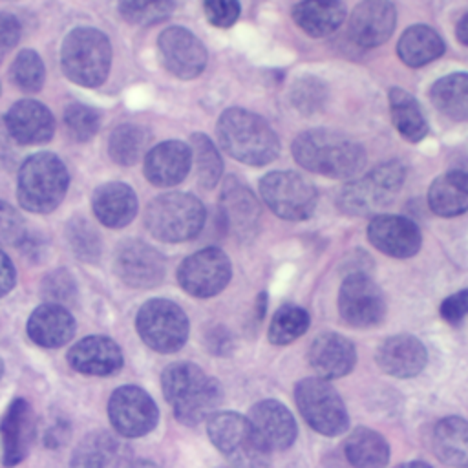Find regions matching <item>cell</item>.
I'll return each mask as SVG.
<instances>
[{
	"mask_svg": "<svg viewBox=\"0 0 468 468\" xmlns=\"http://www.w3.org/2000/svg\"><path fill=\"white\" fill-rule=\"evenodd\" d=\"M35 431V420L31 406L26 399H15L0 419V441H2V459L5 466H15L22 463L31 446Z\"/></svg>",
	"mask_w": 468,
	"mask_h": 468,
	"instance_id": "cell-24",
	"label": "cell"
},
{
	"mask_svg": "<svg viewBox=\"0 0 468 468\" xmlns=\"http://www.w3.org/2000/svg\"><path fill=\"white\" fill-rule=\"evenodd\" d=\"M397 24V11L389 0H362L349 16V37L360 48L384 44Z\"/></svg>",
	"mask_w": 468,
	"mask_h": 468,
	"instance_id": "cell-19",
	"label": "cell"
},
{
	"mask_svg": "<svg viewBox=\"0 0 468 468\" xmlns=\"http://www.w3.org/2000/svg\"><path fill=\"white\" fill-rule=\"evenodd\" d=\"M428 205L442 218L461 216L468 210V172L450 170L441 174L428 188Z\"/></svg>",
	"mask_w": 468,
	"mask_h": 468,
	"instance_id": "cell-32",
	"label": "cell"
},
{
	"mask_svg": "<svg viewBox=\"0 0 468 468\" xmlns=\"http://www.w3.org/2000/svg\"><path fill=\"white\" fill-rule=\"evenodd\" d=\"M135 327L141 340L157 353H176L188 338L186 313L172 300L152 298L137 313Z\"/></svg>",
	"mask_w": 468,
	"mask_h": 468,
	"instance_id": "cell-10",
	"label": "cell"
},
{
	"mask_svg": "<svg viewBox=\"0 0 468 468\" xmlns=\"http://www.w3.org/2000/svg\"><path fill=\"white\" fill-rule=\"evenodd\" d=\"M64 122L75 141H90L101 126V113L86 104L71 102L64 112Z\"/></svg>",
	"mask_w": 468,
	"mask_h": 468,
	"instance_id": "cell-43",
	"label": "cell"
},
{
	"mask_svg": "<svg viewBox=\"0 0 468 468\" xmlns=\"http://www.w3.org/2000/svg\"><path fill=\"white\" fill-rule=\"evenodd\" d=\"M16 282V271L9 256L0 249V298L5 296Z\"/></svg>",
	"mask_w": 468,
	"mask_h": 468,
	"instance_id": "cell-51",
	"label": "cell"
},
{
	"mask_svg": "<svg viewBox=\"0 0 468 468\" xmlns=\"http://www.w3.org/2000/svg\"><path fill=\"white\" fill-rule=\"evenodd\" d=\"M69 176L64 163L49 152L27 157L18 170V201L35 214L55 210L68 190Z\"/></svg>",
	"mask_w": 468,
	"mask_h": 468,
	"instance_id": "cell-5",
	"label": "cell"
},
{
	"mask_svg": "<svg viewBox=\"0 0 468 468\" xmlns=\"http://www.w3.org/2000/svg\"><path fill=\"white\" fill-rule=\"evenodd\" d=\"M165 400L185 426H196L216 413L223 402V388L192 362H174L161 375Z\"/></svg>",
	"mask_w": 468,
	"mask_h": 468,
	"instance_id": "cell-1",
	"label": "cell"
},
{
	"mask_svg": "<svg viewBox=\"0 0 468 468\" xmlns=\"http://www.w3.org/2000/svg\"><path fill=\"white\" fill-rule=\"evenodd\" d=\"M27 336L40 347H60L75 335L73 314L58 303H42L27 318Z\"/></svg>",
	"mask_w": 468,
	"mask_h": 468,
	"instance_id": "cell-28",
	"label": "cell"
},
{
	"mask_svg": "<svg viewBox=\"0 0 468 468\" xmlns=\"http://www.w3.org/2000/svg\"><path fill=\"white\" fill-rule=\"evenodd\" d=\"M375 360L380 371L386 375L397 378H411L424 369L428 362V351L424 344L413 335H393L378 346Z\"/></svg>",
	"mask_w": 468,
	"mask_h": 468,
	"instance_id": "cell-23",
	"label": "cell"
},
{
	"mask_svg": "<svg viewBox=\"0 0 468 468\" xmlns=\"http://www.w3.org/2000/svg\"><path fill=\"white\" fill-rule=\"evenodd\" d=\"M404 179L406 168L399 161H384L366 176L344 185L336 205L346 216H369L395 199Z\"/></svg>",
	"mask_w": 468,
	"mask_h": 468,
	"instance_id": "cell-8",
	"label": "cell"
},
{
	"mask_svg": "<svg viewBox=\"0 0 468 468\" xmlns=\"http://www.w3.org/2000/svg\"><path fill=\"white\" fill-rule=\"evenodd\" d=\"M20 38V22L11 13H0V60L16 46Z\"/></svg>",
	"mask_w": 468,
	"mask_h": 468,
	"instance_id": "cell-50",
	"label": "cell"
},
{
	"mask_svg": "<svg viewBox=\"0 0 468 468\" xmlns=\"http://www.w3.org/2000/svg\"><path fill=\"white\" fill-rule=\"evenodd\" d=\"M294 402L303 420L320 435L336 437L349 426V415L342 397L322 377L302 378L294 386Z\"/></svg>",
	"mask_w": 468,
	"mask_h": 468,
	"instance_id": "cell-9",
	"label": "cell"
},
{
	"mask_svg": "<svg viewBox=\"0 0 468 468\" xmlns=\"http://www.w3.org/2000/svg\"><path fill=\"white\" fill-rule=\"evenodd\" d=\"M190 150L192 159L196 161L199 186L205 190L214 188L223 176V161L219 157L218 148L205 133H194L190 137Z\"/></svg>",
	"mask_w": 468,
	"mask_h": 468,
	"instance_id": "cell-39",
	"label": "cell"
},
{
	"mask_svg": "<svg viewBox=\"0 0 468 468\" xmlns=\"http://www.w3.org/2000/svg\"><path fill=\"white\" fill-rule=\"evenodd\" d=\"M221 219L225 227L239 239L250 241L258 234L261 208L254 192L234 176L227 177L219 197Z\"/></svg>",
	"mask_w": 468,
	"mask_h": 468,
	"instance_id": "cell-18",
	"label": "cell"
},
{
	"mask_svg": "<svg viewBox=\"0 0 468 468\" xmlns=\"http://www.w3.org/2000/svg\"><path fill=\"white\" fill-rule=\"evenodd\" d=\"M369 243L386 256L411 258L420 250L422 236L415 221L397 214H377L367 223Z\"/></svg>",
	"mask_w": 468,
	"mask_h": 468,
	"instance_id": "cell-17",
	"label": "cell"
},
{
	"mask_svg": "<svg viewBox=\"0 0 468 468\" xmlns=\"http://www.w3.org/2000/svg\"><path fill=\"white\" fill-rule=\"evenodd\" d=\"M128 446L112 435L99 430L88 433L73 450L69 468H124L130 461Z\"/></svg>",
	"mask_w": 468,
	"mask_h": 468,
	"instance_id": "cell-27",
	"label": "cell"
},
{
	"mask_svg": "<svg viewBox=\"0 0 468 468\" xmlns=\"http://www.w3.org/2000/svg\"><path fill=\"white\" fill-rule=\"evenodd\" d=\"M66 238L77 258L84 261H97L101 256V238L97 230L82 218H71L66 227Z\"/></svg>",
	"mask_w": 468,
	"mask_h": 468,
	"instance_id": "cell-42",
	"label": "cell"
},
{
	"mask_svg": "<svg viewBox=\"0 0 468 468\" xmlns=\"http://www.w3.org/2000/svg\"><path fill=\"white\" fill-rule=\"evenodd\" d=\"M108 415L117 433L128 439L150 433L159 420L157 404L137 386L117 388L110 397Z\"/></svg>",
	"mask_w": 468,
	"mask_h": 468,
	"instance_id": "cell-14",
	"label": "cell"
},
{
	"mask_svg": "<svg viewBox=\"0 0 468 468\" xmlns=\"http://www.w3.org/2000/svg\"><path fill=\"white\" fill-rule=\"evenodd\" d=\"M192 165V150L183 141H165L150 148L144 157L146 179L161 188L179 185Z\"/></svg>",
	"mask_w": 468,
	"mask_h": 468,
	"instance_id": "cell-25",
	"label": "cell"
},
{
	"mask_svg": "<svg viewBox=\"0 0 468 468\" xmlns=\"http://www.w3.org/2000/svg\"><path fill=\"white\" fill-rule=\"evenodd\" d=\"M344 455L353 468H386L389 444L377 430L356 426L344 442Z\"/></svg>",
	"mask_w": 468,
	"mask_h": 468,
	"instance_id": "cell-33",
	"label": "cell"
},
{
	"mask_svg": "<svg viewBox=\"0 0 468 468\" xmlns=\"http://www.w3.org/2000/svg\"><path fill=\"white\" fill-rule=\"evenodd\" d=\"M9 135L18 144H40L51 139L55 132V119L51 112L37 101L15 102L4 121Z\"/></svg>",
	"mask_w": 468,
	"mask_h": 468,
	"instance_id": "cell-26",
	"label": "cell"
},
{
	"mask_svg": "<svg viewBox=\"0 0 468 468\" xmlns=\"http://www.w3.org/2000/svg\"><path fill=\"white\" fill-rule=\"evenodd\" d=\"M210 442L232 468H269L272 452L263 444L249 417L216 411L207 419Z\"/></svg>",
	"mask_w": 468,
	"mask_h": 468,
	"instance_id": "cell-4",
	"label": "cell"
},
{
	"mask_svg": "<svg viewBox=\"0 0 468 468\" xmlns=\"http://www.w3.org/2000/svg\"><path fill=\"white\" fill-rule=\"evenodd\" d=\"M309 313L300 305H282L271 318L269 342L274 346H289L298 340L309 329Z\"/></svg>",
	"mask_w": 468,
	"mask_h": 468,
	"instance_id": "cell-38",
	"label": "cell"
},
{
	"mask_svg": "<svg viewBox=\"0 0 468 468\" xmlns=\"http://www.w3.org/2000/svg\"><path fill=\"white\" fill-rule=\"evenodd\" d=\"M221 148L250 166H263L280 154V141L267 121L243 108H229L216 126Z\"/></svg>",
	"mask_w": 468,
	"mask_h": 468,
	"instance_id": "cell-3",
	"label": "cell"
},
{
	"mask_svg": "<svg viewBox=\"0 0 468 468\" xmlns=\"http://www.w3.org/2000/svg\"><path fill=\"white\" fill-rule=\"evenodd\" d=\"M66 358L75 371L91 377L113 375L124 362L117 342L102 335H91L79 340L69 347Z\"/></svg>",
	"mask_w": 468,
	"mask_h": 468,
	"instance_id": "cell-22",
	"label": "cell"
},
{
	"mask_svg": "<svg viewBox=\"0 0 468 468\" xmlns=\"http://www.w3.org/2000/svg\"><path fill=\"white\" fill-rule=\"evenodd\" d=\"M346 7L340 0H302L292 9L294 24L309 37L322 38L340 27Z\"/></svg>",
	"mask_w": 468,
	"mask_h": 468,
	"instance_id": "cell-31",
	"label": "cell"
},
{
	"mask_svg": "<svg viewBox=\"0 0 468 468\" xmlns=\"http://www.w3.org/2000/svg\"><path fill=\"white\" fill-rule=\"evenodd\" d=\"M60 60L69 80L80 86L95 88L106 80L110 71V40L95 27H77L64 38Z\"/></svg>",
	"mask_w": 468,
	"mask_h": 468,
	"instance_id": "cell-7",
	"label": "cell"
},
{
	"mask_svg": "<svg viewBox=\"0 0 468 468\" xmlns=\"http://www.w3.org/2000/svg\"><path fill=\"white\" fill-rule=\"evenodd\" d=\"M124 468H159V466L155 463H152V461L139 459V461H130Z\"/></svg>",
	"mask_w": 468,
	"mask_h": 468,
	"instance_id": "cell-53",
	"label": "cell"
},
{
	"mask_svg": "<svg viewBox=\"0 0 468 468\" xmlns=\"http://www.w3.org/2000/svg\"><path fill=\"white\" fill-rule=\"evenodd\" d=\"M203 11L207 20L216 27H230L239 16L238 0H203Z\"/></svg>",
	"mask_w": 468,
	"mask_h": 468,
	"instance_id": "cell-47",
	"label": "cell"
},
{
	"mask_svg": "<svg viewBox=\"0 0 468 468\" xmlns=\"http://www.w3.org/2000/svg\"><path fill=\"white\" fill-rule=\"evenodd\" d=\"M388 313V303L382 289L375 280L353 271L347 274L338 289V314L346 325L353 329H367L378 325Z\"/></svg>",
	"mask_w": 468,
	"mask_h": 468,
	"instance_id": "cell-12",
	"label": "cell"
},
{
	"mask_svg": "<svg viewBox=\"0 0 468 468\" xmlns=\"http://www.w3.org/2000/svg\"><path fill=\"white\" fill-rule=\"evenodd\" d=\"M229 256L218 247H205L185 258L177 269V282L194 298H212L230 282Z\"/></svg>",
	"mask_w": 468,
	"mask_h": 468,
	"instance_id": "cell-13",
	"label": "cell"
},
{
	"mask_svg": "<svg viewBox=\"0 0 468 468\" xmlns=\"http://www.w3.org/2000/svg\"><path fill=\"white\" fill-rule=\"evenodd\" d=\"M115 274L133 289H150L165 278V258L154 247L139 239H128L115 252Z\"/></svg>",
	"mask_w": 468,
	"mask_h": 468,
	"instance_id": "cell-16",
	"label": "cell"
},
{
	"mask_svg": "<svg viewBox=\"0 0 468 468\" xmlns=\"http://www.w3.org/2000/svg\"><path fill=\"white\" fill-rule=\"evenodd\" d=\"M431 446L435 457L452 468H468V420L444 417L433 428Z\"/></svg>",
	"mask_w": 468,
	"mask_h": 468,
	"instance_id": "cell-30",
	"label": "cell"
},
{
	"mask_svg": "<svg viewBox=\"0 0 468 468\" xmlns=\"http://www.w3.org/2000/svg\"><path fill=\"white\" fill-rule=\"evenodd\" d=\"M44 298H48L51 303L68 305L73 303L77 298V285L73 276L66 269H57L49 272L42 283H40Z\"/></svg>",
	"mask_w": 468,
	"mask_h": 468,
	"instance_id": "cell-45",
	"label": "cell"
},
{
	"mask_svg": "<svg viewBox=\"0 0 468 468\" xmlns=\"http://www.w3.org/2000/svg\"><path fill=\"white\" fill-rule=\"evenodd\" d=\"M205 219V207L196 196L168 192L150 201L144 214V227L159 241L181 243L196 238Z\"/></svg>",
	"mask_w": 468,
	"mask_h": 468,
	"instance_id": "cell-6",
	"label": "cell"
},
{
	"mask_svg": "<svg viewBox=\"0 0 468 468\" xmlns=\"http://www.w3.org/2000/svg\"><path fill=\"white\" fill-rule=\"evenodd\" d=\"M441 318L450 325H459L468 316V289H461L441 302Z\"/></svg>",
	"mask_w": 468,
	"mask_h": 468,
	"instance_id": "cell-48",
	"label": "cell"
},
{
	"mask_svg": "<svg viewBox=\"0 0 468 468\" xmlns=\"http://www.w3.org/2000/svg\"><path fill=\"white\" fill-rule=\"evenodd\" d=\"M307 362L325 380L346 377L356 364V349L351 340L340 333L327 331L314 336L307 349Z\"/></svg>",
	"mask_w": 468,
	"mask_h": 468,
	"instance_id": "cell-20",
	"label": "cell"
},
{
	"mask_svg": "<svg viewBox=\"0 0 468 468\" xmlns=\"http://www.w3.org/2000/svg\"><path fill=\"white\" fill-rule=\"evenodd\" d=\"M395 468H431V466L428 463H424V461H408V463L397 464Z\"/></svg>",
	"mask_w": 468,
	"mask_h": 468,
	"instance_id": "cell-54",
	"label": "cell"
},
{
	"mask_svg": "<svg viewBox=\"0 0 468 468\" xmlns=\"http://www.w3.org/2000/svg\"><path fill=\"white\" fill-rule=\"evenodd\" d=\"M2 375H4V360L0 356V378H2Z\"/></svg>",
	"mask_w": 468,
	"mask_h": 468,
	"instance_id": "cell-55",
	"label": "cell"
},
{
	"mask_svg": "<svg viewBox=\"0 0 468 468\" xmlns=\"http://www.w3.org/2000/svg\"><path fill=\"white\" fill-rule=\"evenodd\" d=\"M26 225L22 216L9 203L0 199V243L18 245L26 236Z\"/></svg>",
	"mask_w": 468,
	"mask_h": 468,
	"instance_id": "cell-46",
	"label": "cell"
},
{
	"mask_svg": "<svg viewBox=\"0 0 468 468\" xmlns=\"http://www.w3.org/2000/svg\"><path fill=\"white\" fill-rule=\"evenodd\" d=\"M388 101L389 115L399 135L410 143H419L420 139H424L428 133V122L415 97L406 90L393 86L388 91Z\"/></svg>",
	"mask_w": 468,
	"mask_h": 468,
	"instance_id": "cell-36",
	"label": "cell"
},
{
	"mask_svg": "<svg viewBox=\"0 0 468 468\" xmlns=\"http://www.w3.org/2000/svg\"><path fill=\"white\" fill-rule=\"evenodd\" d=\"M260 194L265 205L282 219L303 221L316 208V188L303 176L291 170H274L261 177Z\"/></svg>",
	"mask_w": 468,
	"mask_h": 468,
	"instance_id": "cell-11",
	"label": "cell"
},
{
	"mask_svg": "<svg viewBox=\"0 0 468 468\" xmlns=\"http://www.w3.org/2000/svg\"><path fill=\"white\" fill-rule=\"evenodd\" d=\"M247 417L271 452L291 448L298 437V426L292 413L278 400L265 399L256 402Z\"/></svg>",
	"mask_w": 468,
	"mask_h": 468,
	"instance_id": "cell-21",
	"label": "cell"
},
{
	"mask_svg": "<svg viewBox=\"0 0 468 468\" xmlns=\"http://www.w3.org/2000/svg\"><path fill=\"white\" fill-rule=\"evenodd\" d=\"M46 69L44 62L33 49L20 51L13 64H11V80L22 90V91H38L44 84Z\"/></svg>",
	"mask_w": 468,
	"mask_h": 468,
	"instance_id": "cell-41",
	"label": "cell"
},
{
	"mask_svg": "<svg viewBox=\"0 0 468 468\" xmlns=\"http://www.w3.org/2000/svg\"><path fill=\"white\" fill-rule=\"evenodd\" d=\"M455 37H457V40H459L463 46H468V13H464V15L459 18V22H457V26H455Z\"/></svg>",
	"mask_w": 468,
	"mask_h": 468,
	"instance_id": "cell-52",
	"label": "cell"
},
{
	"mask_svg": "<svg viewBox=\"0 0 468 468\" xmlns=\"http://www.w3.org/2000/svg\"><path fill=\"white\" fill-rule=\"evenodd\" d=\"M91 208L102 225L110 229H121L135 218L137 196L124 183H104L93 192Z\"/></svg>",
	"mask_w": 468,
	"mask_h": 468,
	"instance_id": "cell-29",
	"label": "cell"
},
{
	"mask_svg": "<svg viewBox=\"0 0 468 468\" xmlns=\"http://www.w3.org/2000/svg\"><path fill=\"white\" fill-rule=\"evenodd\" d=\"M433 106L452 121L468 122V73L455 71L431 84Z\"/></svg>",
	"mask_w": 468,
	"mask_h": 468,
	"instance_id": "cell-35",
	"label": "cell"
},
{
	"mask_svg": "<svg viewBox=\"0 0 468 468\" xmlns=\"http://www.w3.org/2000/svg\"><path fill=\"white\" fill-rule=\"evenodd\" d=\"M292 155L305 170L333 179L353 177L366 165V152L356 141L322 128L300 133Z\"/></svg>",
	"mask_w": 468,
	"mask_h": 468,
	"instance_id": "cell-2",
	"label": "cell"
},
{
	"mask_svg": "<svg viewBox=\"0 0 468 468\" xmlns=\"http://www.w3.org/2000/svg\"><path fill=\"white\" fill-rule=\"evenodd\" d=\"M205 347L208 349L210 355L225 356L234 349V338L229 329L223 325H214L205 331Z\"/></svg>",
	"mask_w": 468,
	"mask_h": 468,
	"instance_id": "cell-49",
	"label": "cell"
},
{
	"mask_svg": "<svg viewBox=\"0 0 468 468\" xmlns=\"http://www.w3.org/2000/svg\"><path fill=\"white\" fill-rule=\"evenodd\" d=\"M291 101L292 106L305 115L318 112L325 101V84L316 77L298 79L292 86Z\"/></svg>",
	"mask_w": 468,
	"mask_h": 468,
	"instance_id": "cell-44",
	"label": "cell"
},
{
	"mask_svg": "<svg viewBox=\"0 0 468 468\" xmlns=\"http://www.w3.org/2000/svg\"><path fill=\"white\" fill-rule=\"evenodd\" d=\"M148 143H150V135L143 126L124 122L112 132L108 152L115 163L130 166V165H135L144 155Z\"/></svg>",
	"mask_w": 468,
	"mask_h": 468,
	"instance_id": "cell-37",
	"label": "cell"
},
{
	"mask_svg": "<svg viewBox=\"0 0 468 468\" xmlns=\"http://www.w3.org/2000/svg\"><path fill=\"white\" fill-rule=\"evenodd\" d=\"M161 62L177 79H196L207 66V49L203 42L186 27L172 26L157 38Z\"/></svg>",
	"mask_w": 468,
	"mask_h": 468,
	"instance_id": "cell-15",
	"label": "cell"
},
{
	"mask_svg": "<svg viewBox=\"0 0 468 468\" xmlns=\"http://www.w3.org/2000/svg\"><path fill=\"white\" fill-rule=\"evenodd\" d=\"M176 0H119L121 16L133 26H152L166 20Z\"/></svg>",
	"mask_w": 468,
	"mask_h": 468,
	"instance_id": "cell-40",
	"label": "cell"
},
{
	"mask_svg": "<svg viewBox=\"0 0 468 468\" xmlns=\"http://www.w3.org/2000/svg\"><path fill=\"white\" fill-rule=\"evenodd\" d=\"M397 53L406 66L420 68L437 60L444 53V40L433 27L415 24L400 35Z\"/></svg>",
	"mask_w": 468,
	"mask_h": 468,
	"instance_id": "cell-34",
	"label": "cell"
}]
</instances>
